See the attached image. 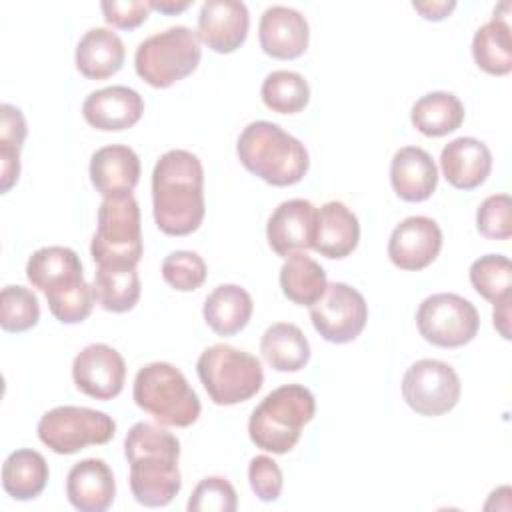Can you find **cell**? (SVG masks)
I'll return each mask as SVG.
<instances>
[{"label":"cell","mask_w":512,"mask_h":512,"mask_svg":"<svg viewBox=\"0 0 512 512\" xmlns=\"http://www.w3.org/2000/svg\"><path fill=\"white\" fill-rule=\"evenodd\" d=\"M152 212L160 232L188 236L206 214L204 168L188 150L164 152L152 170Z\"/></svg>","instance_id":"6da1fadb"},{"label":"cell","mask_w":512,"mask_h":512,"mask_svg":"<svg viewBox=\"0 0 512 512\" xmlns=\"http://www.w3.org/2000/svg\"><path fill=\"white\" fill-rule=\"evenodd\" d=\"M124 456L130 464V490L138 504L168 506L182 488L178 470V438L150 422H136L124 438Z\"/></svg>","instance_id":"7a4b0ae2"},{"label":"cell","mask_w":512,"mask_h":512,"mask_svg":"<svg viewBox=\"0 0 512 512\" xmlns=\"http://www.w3.org/2000/svg\"><path fill=\"white\" fill-rule=\"evenodd\" d=\"M236 154L250 174L280 188L298 184L310 168L306 146L268 120L250 122L240 132Z\"/></svg>","instance_id":"3957f363"},{"label":"cell","mask_w":512,"mask_h":512,"mask_svg":"<svg viewBox=\"0 0 512 512\" xmlns=\"http://www.w3.org/2000/svg\"><path fill=\"white\" fill-rule=\"evenodd\" d=\"M314 394L302 384H284L252 410L248 436L260 450L272 454L290 452L302 434V428L314 418Z\"/></svg>","instance_id":"277c9868"},{"label":"cell","mask_w":512,"mask_h":512,"mask_svg":"<svg viewBox=\"0 0 512 512\" xmlns=\"http://www.w3.org/2000/svg\"><path fill=\"white\" fill-rule=\"evenodd\" d=\"M132 398L162 426L188 428L202 412L200 398L186 376L168 362H150L136 372Z\"/></svg>","instance_id":"5b68a950"},{"label":"cell","mask_w":512,"mask_h":512,"mask_svg":"<svg viewBox=\"0 0 512 512\" xmlns=\"http://www.w3.org/2000/svg\"><path fill=\"white\" fill-rule=\"evenodd\" d=\"M196 372L210 400L218 406L246 402L264 384L260 360L230 344L208 346L196 362Z\"/></svg>","instance_id":"8992f818"},{"label":"cell","mask_w":512,"mask_h":512,"mask_svg":"<svg viewBox=\"0 0 512 512\" xmlns=\"http://www.w3.org/2000/svg\"><path fill=\"white\" fill-rule=\"evenodd\" d=\"M202 58L200 40L188 26H172L142 40L134 54L136 74L152 88H170L190 76Z\"/></svg>","instance_id":"52a82bcc"},{"label":"cell","mask_w":512,"mask_h":512,"mask_svg":"<svg viewBox=\"0 0 512 512\" xmlns=\"http://www.w3.org/2000/svg\"><path fill=\"white\" fill-rule=\"evenodd\" d=\"M144 252L140 206L132 194L104 198L90 254L96 266H138Z\"/></svg>","instance_id":"ba28073f"},{"label":"cell","mask_w":512,"mask_h":512,"mask_svg":"<svg viewBox=\"0 0 512 512\" xmlns=\"http://www.w3.org/2000/svg\"><path fill=\"white\" fill-rule=\"evenodd\" d=\"M36 432L44 446L66 456L86 446L108 444L116 434V422L94 408L56 406L38 420Z\"/></svg>","instance_id":"9c48e42d"},{"label":"cell","mask_w":512,"mask_h":512,"mask_svg":"<svg viewBox=\"0 0 512 512\" xmlns=\"http://www.w3.org/2000/svg\"><path fill=\"white\" fill-rule=\"evenodd\" d=\"M420 336L440 348H460L474 340L480 328L476 306L452 292L424 298L416 310Z\"/></svg>","instance_id":"30bf717a"},{"label":"cell","mask_w":512,"mask_h":512,"mask_svg":"<svg viewBox=\"0 0 512 512\" xmlns=\"http://www.w3.org/2000/svg\"><path fill=\"white\" fill-rule=\"evenodd\" d=\"M462 394L456 370L434 358L414 362L402 378V398L420 416H442L450 412Z\"/></svg>","instance_id":"8fae6325"},{"label":"cell","mask_w":512,"mask_h":512,"mask_svg":"<svg viewBox=\"0 0 512 512\" xmlns=\"http://www.w3.org/2000/svg\"><path fill=\"white\" fill-rule=\"evenodd\" d=\"M310 320L326 342L348 344L364 330L368 304L350 284L330 282L322 298L310 306Z\"/></svg>","instance_id":"7c38bea8"},{"label":"cell","mask_w":512,"mask_h":512,"mask_svg":"<svg viewBox=\"0 0 512 512\" xmlns=\"http://www.w3.org/2000/svg\"><path fill=\"white\" fill-rule=\"evenodd\" d=\"M72 378L82 394L106 402L122 392L126 364L116 348L102 342L88 344L72 362Z\"/></svg>","instance_id":"4fadbf2b"},{"label":"cell","mask_w":512,"mask_h":512,"mask_svg":"<svg viewBox=\"0 0 512 512\" xmlns=\"http://www.w3.org/2000/svg\"><path fill=\"white\" fill-rule=\"evenodd\" d=\"M442 250V230L428 216H408L390 234L388 258L408 272L428 268Z\"/></svg>","instance_id":"5bb4252c"},{"label":"cell","mask_w":512,"mask_h":512,"mask_svg":"<svg viewBox=\"0 0 512 512\" xmlns=\"http://www.w3.org/2000/svg\"><path fill=\"white\" fill-rule=\"evenodd\" d=\"M318 208L304 198L280 202L268 218V246L282 258L306 252L314 246Z\"/></svg>","instance_id":"9a60e30c"},{"label":"cell","mask_w":512,"mask_h":512,"mask_svg":"<svg viewBox=\"0 0 512 512\" xmlns=\"http://www.w3.org/2000/svg\"><path fill=\"white\" fill-rule=\"evenodd\" d=\"M250 12L238 0H208L200 6L196 36L218 54H232L248 36Z\"/></svg>","instance_id":"2e32d148"},{"label":"cell","mask_w":512,"mask_h":512,"mask_svg":"<svg viewBox=\"0 0 512 512\" xmlns=\"http://www.w3.org/2000/svg\"><path fill=\"white\" fill-rule=\"evenodd\" d=\"M258 40L264 54L278 60L300 58L310 42L308 20L290 6H268L258 24Z\"/></svg>","instance_id":"e0dca14e"},{"label":"cell","mask_w":512,"mask_h":512,"mask_svg":"<svg viewBox=\"0 0 512 512\" xmlns=\"http://www.w3.org/2000/svg\"><path fill=\"white\" fill-rule=\"evenodd\" d=\"M144 112L142 96L128 86H106L86 96L82 104L84 120L102 132H120L132 128Z\"/></svg>","instance_id":"ac0fdd59"},{"label":"cell","mask_w":512,"mask_h":512,"mask_svg":"<svg viewBox=\"0 0 512 512\" xmlns=\"http://www.w3.org/2000/svg\"><path fill=\"white\" fill-rule=\"evenodd\" d=\"M140 158L124 144L98 148L90 158V182L102 198L132 194L140 180Z\"/></svg>","instance_id":"d6986e66"},{"label":"cell","mask_w":512,"mask_h":512,"mask_svg":"<svg viewBox=\"0 0 512 512\" xmlns=\"http://www.w3.org/2000/svg\"><path fill=\"white\" fill-rule=\"evenodd\" d=\"M68 502L80 512H104L116 496L112 468L100 458L76 462L66 476Z\"/></svg>","instance_id":"ffe728a7"},{"label":"cell","mask_w":512,"mask_h":512,"mask_svg":"<svg viewBox=\"0 0 512 512\" xmlns=\"http://www.w3.org/2000/svg\"><path fill=\"white\" fill-rule=\"evenodd\" d=\"M440 168L450 186L474 190L490 176L492 154L484 142L472 136H460L442 148Z\"/></svg>","instance_id":"44dd1931"},{"label":"cell","mask_w":512,"mask_h":512,"mask_svg":"<svg viewBox=\"0 0 512 512\" xmlns=\"http://www.w3.org/2000/svg\"><path fill=\"white\" fill-rule=\"evenodd\" d=\"M390 184L404 202H424L438 186V168L424 148L404 146L392 156Z\"/></svg>","instance_id":"7402d4cb"},{"label":"cell","mask_w":512,"mask_h":512,"mask_svg":"<svg viewBox=\"0 0 512 512\" xmlns=\"http://www.w3.org/2000/svg\"><path fill=\"white\" fill-rule=\"evenodd\" d=\"M358 240L360 222L344 202L330 200L318 210L312 250L324 258L340 260L356 250Z\"/></svg>","instance_id":"603a6c76"},{"label":"cell","mask_w":512,"mask_h":512,"mask_svg":"<svg viewBox=\"0 0 512 512\" xmlns=\"http://www.w3.org/2000/svg\"><path fill=\"white\" fill-rule=\"evenodd\" d=\"M26 278L40 292L52 294L84 280L82 262L72 248L44 246L28 258Z\"/></svg>","instance_id":"cb8c5ba5"},{"label":"cell","mask_w":512,"mask_h":512,"mask_svg":"<svg viewBox=\"0 0 512 512\" xmlns=\"http://www.w3.org/2000/svg\"><path fill=\"white\" fill-rule=\"evenodd\" d=\"M126 50L120 36L108 28H90L76 46V68L88 80H106L124 66Z\"/></svg>","instance_id":"d4e9b609"},{"label":"cell","mask_w":512,"mask_h":512,"mask_svg":"<svg viewBox=\"0 0 512 512\" xmlns=\"http://www.w3.org/2000/svg\"><path fill=\"white\" fill-rule=\"evenodd\" d=\"M252 296L238 284H220L204 300V320L218 336H234L244 330L252 318Z\"/></svg>","instance_id":"484cf974"},{"label":"cell","mask_w":512,"mask_h":512,"mask_svg":"<svg viewBox=\"0 0 512 512\" xmlns=\"http://www.w3.org/2000/svg\"><path fill=\"white\" fill-rule=\"evenodd\" d=\"M262 358L276 372H298L310 360V344L304 332L290 322L268 326L260 338Z\"/></svg>","instance_id":"4316f807"},{"label":"cell","mask_w":512,"mask_h":512,"mask_svg":"<svg viewBox=\"0 0 512 512\" xmlns=\"http://www.w3.org/2000/svg\"><path fill=\"white\" fill-rule=\"evenodd\" d=\"M50 478L46 458L30 448H20L8 454L2 464V486L14 500L26 502L42 494Z\"/></svg>","instance_id":"83f0119b"},{"label":"cell","mask_w":512,"mask_h":512,"mask_svg":"<svg viewBox=\"0 0 512 512\" xmlns=\"http://www.w3.org/2000/svg\"><path fill=\"white\" fill-rule=\"evenodd\" d=\"M410 122L420 134L440 138L462 126L464 104L452 92H428L414 102Z\"/></svg>","instance_id":"f1b7e54d"},{"label":"cell","mask_w":512,"mask_h":512,"mask_svg":"<svg viewBox=\"0 0 512 512\" xmlns=\"http://www.w3.org/2000/svg\"><path fill=\"white\" fill-rule=\"evenodd\" d=\"M280 288L282 294L298 304V306H312L318 302L328 286L324 268L310 258L306 252H296L286 258L280 268Z\"/></svg>","instance_id":"f546056e"},{"label":"cell","mask_w":512,"mask_h":512,"mask_svg":"<svg viewBox=\"0 0 512 512\" xmlns=\"http://www.w3.org/2000/svg\"><path fill=\"white\" fill-rule=\"evenodd\" d=\"M472 58L492 76H506L512 70V36L504 16H492L474 32Z\"/></svg>","instance_id":"4dcf8cb0"},{"label":"cell","mask_w":512,"mask_h":512,"mask_svg":"<svg viewBox=\"0 0 512 512\" xmlns=\"http://www.w3.org/2000/svg\"><path fill=\"white\" fill-rule=\"evenodd\" d=\"M92 288L96 302L114 314L132 310L140 300L136 266H96Z\"/></svg>","instance_id":"1f68e13d"},{"label":"cell","mask_w":512,"mask_h":512,"mask_svg":"<svg viewBox=\"0 0 512 512\" xmlns=\"http://www.w3.org/2000/svg\"><path fill=\"white\" fill-rule=\"evenodd\" d=\"M28 134L26 118L12 104L0 106V192L6 194L20 178V150Z\"/></svg>","instance_id":"d6a6232c"},{"label":"cell","mask_w":512,"mask_h":512,"mask_svg":"<svg viewBox=\"0 0 512 512\" xmlns=\"http://www.w3.org/2000/svg\"><path fill=\"white\" fill-rule=\"evenodd\" d=\"M260 96L268 110L276 114H296L308 106L310 86L298 72L274 70L264 78Z\"/></svg>","instance_id":"836d02e7"},{"label":"cell","mask_w":512,"mask_h":512,"mask_svg":"<svg viewBox=\"0 0 512 512\" xmlns=\"http://www.w3.org/2000/svg\"><path fill=\"white\" fill-rule=\"evenodd\" d=\"M470 282L492 304L512 298V262L502 254L480 256L470 266Z\"/></svg>","instance_id":"e575fe53"},{"label":"cell","mask_w":512,"mask_h":512,"mask_svg":"<svg viewBox=\"0 0 512 512\" xmlns=\"http://www.w3.org/2000/svg\"><path fill=\"white\" fill-rule=\"evenodd\" d=\"M40 320L36 294L24 286H4L0 292V326L4 332L20 334L34 328Z\"/></svg>","instance_id":"d590c367"},{"label":"cell","mask_w":512,"mask_h":512,"mask_svg":"<svg viewBox=\"0 0 512 512\" xmlns=\"http://www.w3.org/2000/svg\"><path fill=\"white\" fill-rule=\"evenodd\" d=\"M206 262L192 250H174L162 262L164 282L178 292H192L206 280Z\"/></svg>","instance_id":"8d00e7d4"},{"label":"cell","mask_w":512,"mask_h":512,"mask_svg":"<svg viewBox=\"0 0 512 512\" xmlns=\"http://www.w3.org/2000/svg\"><path fill=\"white\" fill-rule=\"evenodd\" d=\"M46 302L52 316L58 322L80 324L92 314L96 296H94V288L86 280H82L80 284H74L60 292L46 294Z\"/></svg>","instance_id":"74e56055"},{"label":"cell","mask_w":512,"mask_h":512,"mask_svg":"<svg viewBox=\"0 0 512 512\" xmlns=\"http://www.w3.org/2000/svg\"><path fill=\"white\" fill-rule=\"evenodd\" d=\"M186 508L188 512H234L238 496L226 478L208 476L196 484Z\"/></svg>","instance_id":"f35d334b"},{"label":"cell","mask_w":512,"mask_h":512,"mask_svg":"<svg viewBox=\"0 0 512 512\" xmlns=\"http://www.w3.org/2000/svg\"><path fill=\"white\" fill-rule=\"evenodd\" d=\"M476 228L488 240L512 236V200L508 194H492L476 210Z\"/></svg>","instance_id":"ab89813d"},{"label":"cell","mask_w":512,"mask_h":512,"mask_svg":"<svg viewBox=\"0 0 512 512\" xmlns=\"http://www.w3.org/2000/svg\"><path fill=\"white\" fill-rule=\"evenodd\" d=\"M250 488L262 502H276L282 494L284 478L280 466L270 456H254L248 464Z\"/></svg>","instance_id":"60d3db41"},{"label":"cell","mask_w":512,"mask_h":512,"mask_svg":"<svg viewBox=\"0 0 512 512\" xmlns=\"http://www.w3.org/2000/svg\"><path fill=\"white\" fill-rule=\"evenodd\" d=\"M100 10L108 24L122 30H134L146 22L152 6H150V0H126V2L104 0L100 4Z\"/></svg>","instance_id":"b9f144b4"},{"label":"cell","mask_w":512,"mask_h":512,"mask_svg":"<svg viewBox=\"0 0 512 512\" xmlns=\"http://www.w3.org/2000/svg\"><path fill=\"white\" fill-rule=\"evenodd\" d=\"M412 8L424 18V20H432V22H440L444 20L454 8L456 2L454 0H432V2H412Z\"/></svg>","instance_id":"7bdbcfd3"},{"label":"cell","mask_w":512,"mask_h":512,"mask_svg":"<svg viewBox=\"0 0 512 512\" xmlns=\"http://www.w3.org/2000/svg\"><path fill=\"white\" fill-rule=\"evenodd\" d=\"M510 302H512V298H506V300L494 304V312H492L494 328L500 332V336L504 340H510Z\"/></svg>","instance_id":"ee69618b"},{"label":"cell","mask_w":512,"mask_h":512,"mask_svg":"<svg viewBox=\"0 0 512 512\" xmlns=\"http://www.w3.org/2000/svg\"><path fill=\"white\" fill-rule=\"evenodd\" d=\"M152 10H158L162 14H180L192 6V2H174V0H150Z\"/></svg>","instance_id":"f6af8a7d"}]
</instances>
